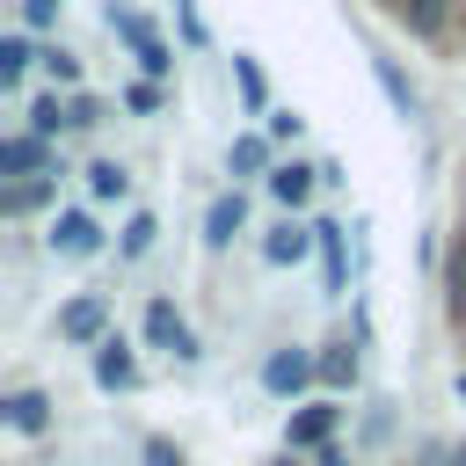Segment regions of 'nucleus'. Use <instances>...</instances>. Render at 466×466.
Returning <instances> with one entry per match:
<instances>
[{
  "label": "nucleus",
  "mask_w": 466,
  "mask_h": 466,
  "mask_svg": "<svg viewBox=\"0 0 466 466\" xmlns=\"http://www.w3.org/2000/svg\"><path fill=\"white\" fill-rule=\"evenodd\" d=\"M51 240H58L66 255H87V248H95V226H87V218H58V233H51Z\"/></svg>",
  "instance_id": "1"
},
{
  "label": "nucleus",
  "mask_w": 466,
  "mask_h": 466,
  "mask_svg": "<svg viewBox=\"0 0 466 466\" xmlns=\"http://www.w3.org/2000/svg\"><path fill=\"white\" fill-rule=\"evenodd\" d=\"M22 66H29V44H22V36H7V44H0V80L15 87V80H22Z\"/></svg>",
  "instance_id": "2"
},
{
  "label": "nucleus",
  "mask_w": 466,
  "mask_h": 466,
  "mask_svg": "<svg viewBox=\"0 0 466 466\" xmlns=\"http://www.w3.org/2000/svg\"><path fill=\"white\" fill-rule=\"evenodd\" d=\"M269 189H277V197H291V204H299V197H306V167H277V175H269Z\"/></svg>",
  "instance_id": "3"
},
{
  "label": "nucleus",
  "mask_w": 466,
  "mask_h": 466,
  "mask_svg": "<svg viewBox=\"0 0 466 466\" xmlns=\"http://www.w3.org/2000/svg\"><path fill=\"white\" fill-rule=\"evenodd\" d=\"M22 15H29V22H51V15H58V0H22Z\"/></svg>",
  "instance_id": "4"
}]
</instances>
